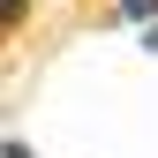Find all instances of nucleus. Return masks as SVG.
Segmentation results:
<instances>
[{
	"instance_id": "1",
	"label": "nucleus",
	"mask_w": 158,
	"mask_h": 158,
	"mask_svg": "<svg viewBox=\"0 0 158 158\" xmlns=\"http://www.w3.org/2000/svg\"><path fill=\"white\" fill-rule=\"evenodd\" d=\"M121 15L128 23H158V0H121Z\"/></svg>"
},
{
	"instance_id": "2",
	"label": "nucleus",
	"mask_w": 158,
	"mask_h": 158,
	"mask_svg": "<svg viewBox=\"0 0 158 158\" xmlns=\"http://www.w3.org/2000/svg\"><path fill=\"white\" fill-rule=\"evenodd\" d=\"M0 158H30V143H15V135H8V151H0Z\"/></svg>"
},
{
	"instance_id": "3",
	"label": "nucleus",
	"mask_w": 158,
	"mask_h": 158,
	"mask_svg": "<svg viewBox=\"0 0 158 158\" xmlns=\"http://www.w3.org/2000/svg\"><path fill=\"white\" fill-rule=\"evenodd\" d=\"M143 38H151V53H158V23H143Z\"/></svg>"
}]
</instances>
